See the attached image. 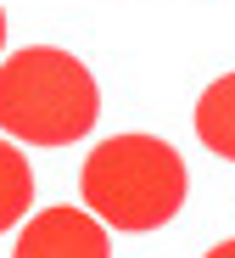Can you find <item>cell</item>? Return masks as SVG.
Segmentation results:
<instances>
[{
  "instance_id": "1",
  "label": "cell",
  "mask_w": 235,
  "mask_h": 258,
  "mask_svg": "<svg viewBox=\"0 0 235 258\" xmlns=\"http://www.w3.org/2000/svg\"><path fill=\"white\" fill-rule=\"evenodd\" d=\"M185 191H191L185 157L163 135H112L79 168L84 208L107 230H129V236L163 230L185 208Z\"/></svg>"
},
{
  "instance_id": "4",
  "label": "cell",
  "mask_w": 235,
  "mask_h": 258,
  "mask_svg": "<svg viewBox=\"0 0 235 258\" xmlns=\"http://www.w3.org/2000/svg\"><path fill=\"white\" fill-rule=\"evenodd\" d=\"M196 135H202V146L213 157L235 163V73L213 79L202 90V101H196Z\"/></svg>"
},
{
  "instance_id": "7",
  "label": "cell",
  "mask_w": 235,
  "mask_h": 258,
  "mask_svg": "<svg viewBox=\"0 0 235 258\" xmlns=\"http://www.w3.org/2000/svg\"><path fill=\"white\" fill-rule=\"evenodd\" d=\"M0 51H6V12H0Z\"/></svg>"
},
{
  "instance_id": "2",
  "label": "cell",
  "mask_w": 235,
  "mask_h": 258,
  "mask_svg": "<svg viewBox=\"0 0 235 258\" xmlns=\"http://www.w3.org/2000/svg\"><path fill=\"white\" fill-rule=\"evenodd\" d=\"M101 118V90L73 51L28 45L0 62V129L28 146L84 141Z\"/></svg>"
},
{
  "instance_id": "6",
  "label": "cell",
  "mask_w": 235,
  "mask_h": 258,
  "mask_svg": "<svg viewBox=\"0 0 235 258\" xmlns=\"http://www.w3.org/2000/svg\"><path fill=\"white\" fill-rule=\"evenodd\" d=\"M202 258H235V241H218V247H207Z\"/></svg>"
},
{
  "instance_id": "5",
  "label": "cell",
  "mask_w": 235,
  "mask_h": 258,
  "mask_svg": "<svg viewBox=\"0 0 235 258\" xmlns=\"http://www.w3.org/2000/svg\"><path fill=\"white\" fill-rule=\"evenodd\" d=\"M34 208V168L17 141H0V230H17Z\"/></svg>"
},
{
  "instance_id": "3",
  "label": "cell",
  "mask_w": 235,
  "mask_h": 258,
  "mask_svg": "<svg viewBox=\"0 0 235 258\" xmlns=\"http://www.w3.org/2000/svg\"><path fill=\"white\" fill-rule=\"evenodd\" d=\"M12 258H112V241L90 208H39L17 230Z\"/></svg>"
}]
</instances>
